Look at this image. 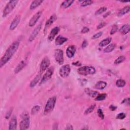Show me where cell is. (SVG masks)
<instances>
[{"mask_svg":"<svg viewBox=\"0 0 130 130\" xmlns=\"http://www.w3.org/2000/svg\"><path fill=\"white\" fill-rule=\"evenodd\" d=\"M126 116V114L124 113H120L116 116V118L118 119H123Z\"/></svg>","mask_w":130,"mask_h":130,"instance_id":"cell-37","label":"cell"},{"mask_svg":"<svg viewBox=\"0 0 130 130\" xmlns=\"http://www.w3.org/2000/svg\"><path fill=\"white\" fill-rule=\"evenodd\" d=\"M130 10V7L129 6H126L124 7L123 8L121 9L118 13L117 14V16L120 17L123 16V15L129 12Z\"/></svg>","mask_w":130,"mask_h":130,"instance_id":"cell-23","label":"cell"},{"mask_svg":"<svg viewBox=\"0 0 130 130\" xmlns=\"http://www.w3.org/2000/svg\"><path fill=\"white\" fill-rule=\"evenodd\" d=\"M89 31V28L86 26H84L82 28L81 32L82 34H85V33H87Z\"/></svg>","mask_w":130,"mask_h":130,"instance_id":"cell-40","label":"cell"},{"mask_svg":"<svg viewBox=\"0 0 130 130\" xmlns=\"http://www.w3.org/2000/svg\"><path fill=\"white\" fill-rule=\"evenodd\" d=\"M19 46V42L18 41H15L9 47L4 55L0 59V68H2L10 60L15 53L17 51Z\"/></svg>","mask_w":130,"mask_h":130,"instance_id":"cell-1","label":"cell"},{"mask_svg":"<svg viewBox=\"0 0 130 130\" xmlns=\"http://www.w3.org/2000/svg\"><path fill=\"white\" fill-rule=\"evenodd\" d=\"M59 31V28L57 26L54 27L53 29H52L50 32L49 35H48V40L49 41H52L55 38V36L58 33Z\"/></svg>","mask_w":130,"mask_h":130,"instance_id":"cell-12","label":"cell"},{"mask_svg":"<svg viewBox=\"0 0 130 130\" xmlns=\"http://www.w3.org/2000/svg\"><path fill=\"white\" fill-rule=\"evenodd\" d=\"M67 38L62 37V36H58L55 39V43L56 45H61L67 41Z\"/></svg>","mask_w":130,"mask_h":130,"instance_id":"cell-18","label":"cell"},{"mask_svg":"<svg viewBox=\"0 0 130 130\" xmlns=\"http://www.w3.org/2000/svg\"><path fill=\"white\" fill-rule=\"evenodd\" d=\"M41 75H42V74L41 73H39L34 78V79L30 82V84H29V86L30 87H34L39 81V80H40L41 79Z\"/></svg>","mask_w":130,"mask_h":130,"instance_id":"cell-20","label":"cell"},{"mask_svg":"<svg viewBox=\"0 0 130 130\" xmlns=\"http://www.w3.org/2000/svg\"><path fill=\"white\" fill-rule=\"evenodd\" d=\"M20 20V16L19 15H17L13 20L12 22L11 23L10 26V29L13 30L18 25Z\"/></svg>","mask_w":130,"mask_h":130,"instance_id":"cell-13","label":"cell"},{"mask_svg":"<svg viewBox=\"0 0 130 130\" xmlns=\"http://www.w3.org/2000/svg\"><path fill=\"white\" fill-rule=\"evenodd\" d=\"M71 72V67L69 64H65L62 66L59 69V74L62 78L67 77Z\"/></svg>","mask_w":130,"mask_h":130,"instance_id":"cell-7","label":"cell"},{"mask_svg":"<svg viewBox=\"0 0 130 130\" xmlns=\"http://www.w3.org/2000/svg\"><path fill=\"white\" fill-rule=\"evenodd\" d=\"M130 29V26L129 24H124L123 26L121 27V28L119 29V31L123 34L125 35L127 34L129 31Z\"/></svg>","mask_w":130,"mask_h":130,"instance_id":"cell-24","label":"cell"},{"mask_svg":"<svg viewBox=\"0 0 130 130\" xmlns=\"http://www.w3.org/2000/svg\"><path fill=\"white\" fill-rule=\"evenodd\" d=\"M87 45H88V43H87V41H86V40H84V41L83 42L82 44V45H81L82 48H85V47L87 46Z\"/></svg>","mask_w":130,"mask_h":130,"instance_id":"cell-43","label":"cell"},{"mask_svg":"<svg viewBox=\"0 0 130 130\" xmlns=\"http://www.w3.org/2000/svg\"><path fill=\"white\" fill-rule=\"evenodd\" d=\"M54 58L55 61L57 63L60 65L63 64L64 62L63 58V53L62 50L60 49H56L54 51Z\"/></svg>","mask_w":130,"mask_h":130,"instance_id":"cell-6","label":"cell"},{"mask_svg":"<svg viewBox=\"0 0 130 130\" xmlns=\"http://www.w3.org/2000/svg\"><path fill=\"white\" fill-rule=\"evenodd\" d=\"M66 129H73V127H72V125H70V126H67V127Z\"/></svg>","mask_w":130,"mask_h":130,"instance_id":"cell-46","label":"cell"},{"mask_svg":"<svg viewBox=\"0 0 130 130\" xmlns=\"http://www.w3.org/2000/svg\"><path fill=\"white\" fill-rule=\"evenodd\" d=\"M53 72H54V68L52 67L48 68V70L46 71V73H45V74L44 75V76H43V77L41 80L40 84L45 83V82H46L48 80H49L51 78V77H52V76L53 74Z\"/></svg>","mask_w":130,"mask_h":130,"instance_id":"cell-9","label":"cell"},{"mask_svg":"<svg viewBox=\"0 0 130 130\" xmlns=\"http://www.w3.org/2000/svg\"><path fill=\"white\" fill-rule=\"evenodd\" d=\"M42 11H39L38 12H37L36 14H35L29 20V22L28 23L29 26L30 27H32L34 25H35L37 23V22L38 21V20H39V19L40 18L41 16L42 15Z\"/></svg>","mask_w":130,"mask_h":130,"instance_id":"cell-10","label":"cell"},{"mask_svg":"<svg viewBox=\"0 0 130 130\" xmlns=\"http://www.w3.org/2000/svg\"><path fill=\"white\" fill-rule=\"evenodd\" d=\"M78 62H79V61H78ZM78 62H77V61H76V62L73 63V64H74L75 66H81V63L80 62H79V63H78Z\"/></svg>","mask_w":130,"mask_h":130,"instance_id":"cell-45","label":"cell"},{"mask_svg":"<svg viewBox=\"0 0 130 130\" xmlns=\"http://www.w3.org/2000/svg\"><path fill=\"white\" fill-rule=\"evenodd\" d=\"M18 3V1H10L5 6L3 13V16L4 17L9 14L15 8Z\"/></svg>","mask_w":130,"mask_h":130,"instance_id":"cell-5","label":"cell"},{"mask_svg":"<svg viewBox=\"0 0 130 130\" xmlns=\"http://www.w3.org/2000/svg\"><path fill=\"white\" fill-rule=\"evenodd\" d=\"M125 59V57L124 56H123V55H121V56H119L118 58H117L115 61H114V63L115 64H119L121 62H122Z\"/></svg>","mask_w":130,"mask_h":130,"instance_id":"cell-30","label":"cell"},{"mask_svg":"<svg viewBox=\"0 0 130 130\" xmlns=\"http://www.w3.org/2000/svg\"><path fill=\"white\" fill-rule=\"evenodd\" d=\"M102 34H103V32L102 31H100V32L95 34V35H94L91 38H92V39H95L98 38L100 37H101L102 35Z\"/></svg>","mask_w":130,"mask_h":130,"instance_id":"cell-38","label":"cell"},{"mask_svg":"<svg viewBox=\"0 0 130 130\" xmlns=\"http://www.w3.org/2000/svg\"><path fill=\"white\" fill-rule=\"evenodd\" d=\"M76 52V48L74 46L71 45L69 46L66 50V54L69 58H72L74 56Z\"/></svg>","mask_w":130,"mask_h":130,"instance_id":"cell-14","label":"cell"},{"mask_svg":"<svg viewBox=\"0 0 130 130\" xmlns=\"http://www.w3.org/2000/svg\"><path fill=\"white\" fill-rule=\"evenodd\" d=\"M77 72L80 75L87 76L94 74L95 73V69L91 66H84L79 68L77 70Z\"/></svg>","mask_w":130,"mask_h":130,"instance_id":"cell-4","label":"cell"},{"mask_svg":"<svg viewBox=\"0 0 130 130\" xmlns=\"http://www.w3.org/2000/svg\"><path fill=\"white\" fill-rule=\"evenodd\" d=\"M43 2V1L42 0H35L32 1L30 5L29 8L30 10H34L37 8L38 6H39Z\"/></svg>","mask_w":130,"mask_h":130,"instance_id":"cell-21","label":"cell"},{"mask_svg":"<svg viewBox=\"0 0 130 130\" xmlns=\"http://www.w3.org/2000/svg\"><path fill=\"white\" fill-rule=\"evenodd\" d=\"M118 30V26L117 25H114L112 27V29L110 31V35H113L114 34H115Z\"/></svg>","mask_w":130,"mask_h":130,"instance_id":"cell-35","label":"cell"},{"mask_svg":"<svg viewBox=\"0 0 130 130\" xmlns=\"http://www.w3.org/2000/svg\"><path fill=\"white\" fill-rule=\"evenodd\" d=\"M84 91L87 95H88L91 98H95L99 94V93L98 91L95 90H92L91 89L88 88H85L84 90Z\"/></svg>","mask_w":130,"mask_h":130,"instance_id":"cell-17","label":"cell"},{"mask_svg":"<svg viewBox=\"0 0 130 130\" xmlns=\"http://www.w3.org/2000/svg\"><path fill=\"white\" fill-rule=\"evenodd\" d=\"M106 25V23L105 22H101L97 26V29H100L102 27H103L104 26H105Z\"/></svg>","mask_w":130,"mask_h":130,"instance_id":"cell-42","label":"cell"},{"mask_svg":"<svg viewBox=\"0 0 130 130\" xmlns=\"http://www.w3.org/2000/svg\"><path fill=\"white\" fill-rule=\"evenodd\" d=\"M42 24V22L39 23L37 25V26L35 28V29H34V30L32 31V32H31V35H30V36H29V37L28 38V41L29 42H32L36 38V37H37V36L39 34V32L40 31V29L41 28Z\"/></svg>","mask_w":130,"mask_h":130,"instance_id":"cell-11","label":"cell"},{"mask_svg":"<svg viewBox=\"0 0 130 130\" xmlns=\"http://www.w3.org/2000/svg\"><path fill=\"white\" fill-rule=\"evenodd\" d=\"M107 85V83L104 82V81H98L94 85V87L95 88L97 89H99V90H101V89H103L104 88H105L106 87Z\"/></svg>","mask_w":130,"mask_h":130,"instance_id":"cell-22","label":"cell"},{"mask_svg":"<svg viewBox=\"0 0 130 130\" xmlns=\"http://www.w3.org/2000/svg\"><path fill=\"white\" fill-rule=\"evenodd\" d=\"M40 109V106L39 105H36L33 107L31 110V113L32 114H35L38 112Z\"/></svg>","mask_w":130,"mask_h":130,"instance_id":"cell-32","label":"cell"},{"mask_svg":"<svg viewBox=\"0 0 130 130\" xmlns=\"http://www.w3.org/2000/svg\"><path fill=\"white\" fill-rule=\"evenodd\" d=\"M125 81L123 79H118L116 82V85L118 87H122L125 85Z\"/></svg>","mask_w":130,"mask_h":130,"instance_id":"cell-28","label":"cell"},{"mask_svg":"<svg viewBox=\"0 0 130 130\" xmlns=\"http://www.w3.org/2000/svg\"><path fill=\"white\" fill-rule=\"evenodd\" d=\"M50 64V61L49 59L47 57H44L40 64V73L42 74L46 71L48 68H49V66Z\"/></svg>","mask_w":130,"mask_h":130,"instance_id":"cell-8","label":"cell"},{"mask_svg":"<svg viewBox=\"0 0 130 130\" xmlns=\"http://www.w3.org/2000/svg\"><path fill=\"white\" fill-rule=\"evenodd\" d=\"M106 10H107V8L106 7H101L99 9H98L97 11H96V12H95V15H100L102 13H103V12H105Z\"/></svg>","mask_w":130,"mask_h":130,"instance_id":"cell-33","label":"cell"},{"mask_svg":"<svg viewBox=\"0 0 130 130\" xmlns=\"http://www.w3.org/2000/svg\"><path fill=\"white\" fill-rule=\"evenodd\" d=\"M110 12H108V14H105V15H104V17H107V16L109 14H110Z\"/></svg>","mask_w":130,"mask_h":130,"instance_id":"cell-47","label":"cell"},{"mask_svg":"<svg viewBox=\"0 0 130 130\" xmlns=\"http://www.w3.org/2000/svg\"><path fill=\"white\" fill-rule=\"evenodd\" d=\"M107 96V94L106 93L99 94L95 98V101H103L106 99Z\"/></svg>","mask_w":130,"mask_h":130,"instance_id":"cell-31","label":"cell"},{"mask_svg":"<svg viewBox=\"0 0 130 130\" xmlns=\"http://www.w3.org/2000/svg\"><path fill=\"white\" fill-rule=\"evenodd\" d=\"M26 64V62L24 60H22L18 64V65L16 66V67L15 68V70H14V73L15 74H17L20 71H21L22 70V69L25 67Z\"/></svg>","mask_w":130,"mask_h":130,"instance_id":"cell-19","label":"cell"},{"mask_svg":"<svg viewBox=\"0 0 130 130\" xmlns=\"http://www.w3.org/2000/svg\"><path fill=\"white\" fill-rule=\"evenodd\" d=\"M92 3H93V1H83V2L81 4V6L82 7H86V6H89V5H91Z\"/></svg>","mask_w":130,"mask_h":130,"instance_id":"cell-34","label":"cell"},{"mask_svg":"<svg viewBox=\"0 0 130 130\" xmlns=\"http://www.w3.org/2000/svg\"><path fill=\"white\" fill-rule=\"evenodd\" d=\"M116 47V45L114 43H111L110 45H109L107 47H106V48L104 49V52L105 53H109L112 52L115 48Z\"/></svg>","mask_w":130,"mask_h":130,"instance_id":"cell-27","label":"cell"},{"mask_svg":"<svg viewBox=\"0 0 130 130\" xmlns=\"http://www.w3.org/2000/svg\"><path fill=\"white\" fill-rule=\"evenodd\" d=\"M56 101V98L55 96L50 98L45 106L44 108V114H47L50 113L54 109Z\"/></svg>","mask_w":130,"mask_h":130,"instance_id":"cell-3","label":"cell"},{"mask_svg":"<svg viewBox=\"0 0 130 130\" xmlns=\"http://www.w3.org/2000/svg\"><path fill=\"white\" fill-rule=\"evenodd\" d=\"M95 107V104H93L91 105L89 107H88L85 110V111L84 112V114H88L91 113L93 111Z\"/></svg>","mask_w":130,"mask_h":130,"instance_id":"cell-29","label":"cell"},{"mask_svg":"<svg viewBox=\"0 0 130 130\" xmlns=\"http://www.w3.org/2000/svg\"><path fill=\"white\" fill-rule=\"evenodd\" d=\"M121 104H125L128 106H129V98H127L126 99H124L122 102H121Z\"/></svg>","mask_w":130,"mask_h":130,"instance_id":"cell-39","label":"cell"},{"mask_svg":"<svg viewBox=\"0 0 130 130\" xmlns=\"http://www.w3.org/2000/svg\"><path fill=\"white\" fill-rule=\"evenodd\" d=\"M17 128V118L15 116H12L9 121V127L10 130L16 129Z\"/></svg>","mask_w":130,"mask_h":130,"instance_id":"cell-15","label":"cell"},{"mask_svg":"<svg viewBox=\"0 0 130 130\" xmlns=\"http://www.w3.org/2000/svg\"><path fill=\"white\" fill-rule=\"evenodd\" d=\"M12 111H13V110H12V108H11V109L8 111V112L7 113V114H6V116H5V117H6V119H8V118L10 117V116L11 115V113H12Z\"/></svg>","mask_w":130,"mask_h":130,"instance_id":"cell-41","label":"cell"},{"mask_svg":"<svg viewBox=\"0 0 130 130\" xmlns=\"http://www.w3.org/2000/svg\"><path fill=\"white\" fill-rule=\"evenodd\" d=\"M21 121L20 122V129L25 130L28 128L30 124L29 116L27 112H24L21 115Z\"/></svg>","mask_w":130,"mask_h":130,"instance_id":"cell-2","label":"cell"},{"mask_svg":"<svg viewBox=\"0 0 130 130\" xmlns=\"http://www.w3.org/2000/svg\"><path fill=\"white\" fill-rule=\"evenodd\" d=\"M97 113L98 114V116L102 119H104V114L103 113V112L101 109H99L97 111Z\"/></svg>","mask_w":130,"mask_h":130,"instance_id":"cell-36","label":"cell"},{"mask_svg":"<svg viewBox=\"0 0 130 130\" xmlns=\"http://www.w3.org/2000/svg\"><path fill=\"white\" fill-rule=\"evenodd\" d=\"M74 2V1L73 0H67V1H63L61 4L60 7L64 9H67L70 6L72 5V4Z\"/></svg>","mask_w":130,"mask_h":130,"instance_id":"cell-25","label":"cell"},{"mask_svg":"<svg viewBox=\"0 0 130 130\" xmlns=\"http://www.w3.org/2000/svg\"><path fill=\"white\" fill-rule=\"evenodd\" d=\"M109 108L111 110V111H114L116 109L117 107L114 105H111L110 107H109Z\"/></svg>","mask_w":130,"mask_h":130,"instance_id":"cell-44","label":"cell"},{"mask_svg":"<svg viewBox=\"0 0 130 130\" xmlns=\"http://www.w3.org/2000/svg\"><path fill=\"white\" fill-rule=\"evenodd\" d=\"M111 40H112V38L110 37L106 38V39L103 40L101 42H100V43H99V46L100 47L106 46L110 43Z\"/></svg>","mask_w":130,"mask_h":130,"instance_id":"cell-26","label":"cell"},{"mask_svg":"<svg viewBox=\"0 0 130 130\" xmlns=\"http://www.w3.org/2000/svg\"><path fill=\"white\" fill-rule=\"evenodd\" d=\"M57 19V16H56L55 14H53L52 15L49 19H48L46 23H45V29H46L47 27L50 26Z\"/></svg>","mask_w":130,"mask_h":130,"instance_id":"cell-16","label":"cell"}]
</instances>
